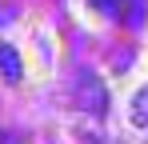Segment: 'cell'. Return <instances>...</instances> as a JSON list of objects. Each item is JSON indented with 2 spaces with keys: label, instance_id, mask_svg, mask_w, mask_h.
I'll list each match as a JSON object with an SVG mask.
<instances>
[{
  "label": "cell",
  "instance_id": "6da1fadb",
  "mask_svg": "<svg viewBox=\"0 0 148 144\" xmlns=\"http://www.w3.org/2000/svg\"><path fill=\"white\" fill-rule=\"evenodd\" d=\"M80 104H84L92 116H104V108H108V92H104V84H100L96 72H84V76H80Z\"/></svg>",
  "mask_w": 148,
  "mask_h": 144
},
{
  "label": "cell",
  "instance_id": "7a4b0ae2",
  "mask_svg": "<svg viewBox=\"0 0 148 144\" xmlns=\"http://www.w3.org/2000/svg\"><path fill=\"white\" fill-rule=\"evenodd\" d=\"M0 76L8 80V84H20V76H24V64H20V52L12 44H0Z\"/></svg>",
  "mask_w": 148,
  "mask_h": 144
},
{
  "label": "cell",
  "instance_id": "277c9868",
  "mask_svg": "<svg viewBox=\"0 0 148 144\" xmlns=\"http://www.w3.org/2000/svg\"><path fill=\"white\" fill-rule=\"evenodd\" d=\"M104 16H120V0H92Z\"/></svg>",
  "mask_w": 148,
  "mask_h": 144
},
{
  "label": "cell",
  "instance_id": "3957f363",
  "mask_svg": "<svg viewBox=\"0 0 148 144\" xmlns=\"http://www.w3.org/2000/svg\"><path fill=\"white\" fill-rule=\"evenodd\" d=\"M132 120H136L140 128L148 124V84L140 88V92H136V100H132Z\"/></svg>",
  "mask_w": 148,
  "mask_h": 144
}]
</instances>
